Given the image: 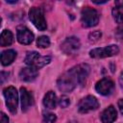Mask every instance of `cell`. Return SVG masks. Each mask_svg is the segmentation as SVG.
Here are the masks:
<instances>
[{
    "mask_svg": "<svg viewBox=\"0 0 123 123\" xmlns=\"http://www.w3.org/2000/svg\"><path fill=\"white\" fill-rule=\"evenodd\" d=\"M89 72L90 66L86 63H81L68 69L62 74L57 81L59 90L62 92H70L78 85L84 86Z\"/></svg>",
    "mask_w": 123,
    "mask_h": 123,
    "instance_id": "cell-1",
    "label": "cell"
},
{
    "mask_svg": "<svg viewBox=\"0 0 123 123\" xmlns=\"http://www.w3.org/2000/svg\"><path fill=\"white\" fill-rule=\"evenodd\" d=\"M50 62H51L50 56H41V55H39V53H37L36 51L28 52L25 57V60H24V62L28 66H32L37 69H39V68L45 66Z\"/></svg>",
    "mask_w": 123,
    "mask_h": 123,
    "instance_id": "cell-2",
    "label": "cell"
},
{
    "mask_svg": "<svg viewBox=\"0 0 123 123\" xmlns=\"http://www.w3.org/2000/svg\"><path fill=\"white\" fill-rule=\"evenodd\" d=\"M81 22L86 28L96 26L99 22V14L97 11L90 7H85L81 11Z\"/></svg>",
    "mask_w": 123,
    "mask_h": 123,
    "instance_id": "cell-3",
    "label": "cell"
},
{
    "mask_svg": "<svg viewBox=\"0 0 123 123\" xmlns=\"http://www.w3.org/2000/svg\"><path fill=\"white\" fill-rule=\"evenodd\" d=\"M29 18L37 30H39V31L46 30L47 24H46V20L44 17L43 10L41 8L32 7L29 11Z\"/></svg>",
    "mask_w": 123,
    "mask_h": 123,
    "instance_id": "cell-4",
    "label": "cell"
},
{
    "mask_svg": "<svg viewBox=\"0 0 123 123\" xmlns=\"http://www.w3.org/2000/svg\"><path fill=\"white\" fill-rule=\"evenodd\" d=\"M119 53V48L115 44H111L105 47L100 48H94L89 51V56L94 59H103L108 57L115 56Z\"/></svg>",
    "mask_w": 123,
    "mask_h": 123,
    "instance_id": "cell-5",
    "label": "cell"
},
{
    "mask_svg": "<svg viewBox=\"0 0 123 123\" xmlns=\"http://www.w3.org/2000/svg\"><path fill=\"white\" fill-rule=\"evenodd\" d=\"M3 94L6 100V105L12 113H15L18 105V94L13 86H8L3 90Z\"/></svg>",
    "mask_w": 123,
    "mask_h": 123,
    "instance_id": "cell-6",
    "label": "cell"
},
{
    "mask_svg": "<svg viewBox=\"0 0 123 123\" xmlns=\"http://www.w3.org/2000/svg\"><path fill=\"white\" fill-rule=\"evenodd\" d=\"M99 106H100V104H99L97 98L92 95H88V96H86L85 98H83L79 102L78 111L81 113H86V112L97 110L99 108Z\"/></svg>",
    "mask_w": 123,
    "mask_h": 123,
    "instance_id": "cell-7",
    "label": "cell"
},
{
    "mask_svg": "<svg viewBox=\"0 0 123 123\" xmlns=\"http://www.w3.org/2000/svg\"><path fill=\"white\" fill-rule=\"evenodd\" d=\"M81 47V42L80 39L76 37H66L63 42L61 44V49L62 51L66 54V55H74L76 52L80 49Z\"/></svg>",
    "mask_w": 123,
    "mask_h": 123,
    "instance_id": "cell-8",
    "label": "cell"
},
{
    "mask_svg": "<svg viewBox=\"0 0 123 123\" xmlns=\"http://www.w3.org/2000/svg\"><path fill=\"white\" fill-rule=\"evenodd\" d=\"M95 89L101 95H104V96L110 95L114 89V83L110 78H103L96 83Z\"/></svg>",
    "mask_w": 123,
    "mask_h": 123,
    "instance_id": "cell-9",
    "label": "cell"
},
{
    "mask_svg": "<svg viewBox=\"0 0 123 123\" xmlns=\"http://www.w3.org/2000/svg\"><path fill=\"white\" fill-rule=\"evenodd\" d=\"M34 34L25 26H19L16 32V38L21 44H31L34 40Z\"/></svg>",
    "mask_w": 123,
    "mask_h": 123,
    "instance_id": "cell-10",
    "label": "cell"
},
{
    "mask_svg": "<svg viewBox=\"0 0 123 123\" xmlns=\"http://www.w3.org/2000/svg\"><path fill=\"white\" fill-rule=\"evenodd\" d=\"M20 99L22 111H27L34 105V97L32 92L27 90L26 87H20Z\"/></svg>",
    "mask_w": 123,
    "mask_h": 123,
    "instance_id": "cell-11",
    "label": "cell"
},
{
    "mask_svg": "<svg viewBox=\"0 0 123 123\" xmlns=\"http://www.w3.org/2000/svg\"><path fill=\"white\" fill-rule=\"evenodd\" d=\"M37 75H38L37 69L32 66L24 67L19 72V78L24 82H32L37 77Z\"/></svg>",
    "mask_w": 123,
    "mask_h": 123,
    "instance_id": "cell-12",
    "label": "cell"
},
{
    "mask_svg": "<svg viewBox=\"0 0 123 123\" xmlns=\"http://www.w3.org/2000/svg\"><path fill=\"white\" fill-rule=\"evenodd\" d=\"M116 117H117V112H116L115 108L112 105L106 108L102 111L101 116H100L102 123H113Z\"/></svg>",
    "mask_w": 123,
    "mask_h": 123,
    "instance_id": "cell-13",
    "label": "cell"
},
{
    "mask_svg": "<svg viewBox=\"0 0 123 123\" xmlns=\"http://www.w3.org/2000/svg\"><path fill=\"white\" fill-rule=\"evenodd\" d=\"M112 17L116 23H123V1H115L114 7L111 11Z\"/></svg>",
    "mask_w": 123,
    "mask_h": 123,
    "instance_id": "cell-14",
    "label": "cell"
},
{
    "mask_svg": "<svg viewBox=\"0 0 123 123\" xmlns=\"http://www.w3.org/2000/svg\"><path fill=\"white\" fill-rule=\"evenodd\" d=\"M42 102H43V105H44V107H45L46 109H49V110L55 109V108H56V105H57V102H58L57 96H56L55 92L52 91V90L48 91V92L44 95Z\"/></svg>",
    "mask_w": 123,
    "mask_h": 123,
    "instance_id": "cell-15",
    "label": "cell"
},
{
    "mask_svg": "<svg viewBox=\"0 0 123 123\" xmlns=\"http://www.w3.org/2000/svg\"><path fill=\"white\" fill-rule=\"evenodd\" d=\"M16 58V52L12 49L5 50L1 53V63L4 66L10 65Z\"/></svg>",
    "mask_w": 123,
    "mask_h": 123,
    "instance_id": "cell-16",
    "label": "cell"
},
{
    "mask_svg": "<svg viewBox=\"0 0 123 123\" xmlns=\"http://www.w3.org/2000/svg\"><path fill=\"white\" fill-rule=\"evenodd\" d=\"M12 41H13V36L12 32L10 30H4L0 37V45L3 47L9 46L12 43Z\"/></svg>",
    "mask_w": 123,
    "mask_h": 123,
    "instance_id": "cell-17",
    "label": "cell"
},
{
    "mask_svg": "<svg viewBox=\"0 0 123 123\" xmlns=\"http://www.w3.org/2000/svg\"><path fill=\"white\" fill-rule=\"evenodd\" d=\"M37 45L39 48H47L50 45V39L47 36H40L37 39Z\"/></svg>",
    "mask_w": 123,
    "mask_h": 123,
    "instance_id": "cell-18",
    "label": "cell"
},
{
    "mask_svg": "<svg viewBox=\"0 0 123 123\" xmlns=\"http://www.w3.org/2000/svg\"><path fill=\"white\" fill-rule=\"evenodd\" d=\"M101 37H102L101 31H99V30L92 31V32L89 33V35H88V41H89L90 43H94V42L98 41Z\"/></svg>",
    "mask_w": 123,
    "mask_h": 123,
    "instance_id": "cell-19",
    "label": "cell"
},
{
    "mask_svg": "<svg viewBox=\"0 0 123 123\" xmlns=\"http://www.w3.org/2000/svg\"><path fill=\"white\" fill-rule=\"evenodd\" d=\"M58 103H59L60 107H62V108H67L69 106V104H70V99L66 95H62L60 97V99L58 100Z\"/></svg>",
    "mask_w": 123,
    "mask_h": 123,
    "instance_id": "cell-20",
    "label": "cell"
},
{
    "mask_svg": "<svg viewBox=\"0 0 123 123\" xmlns=\"http://www.w3.org/2000/svg\"><path fill=\"white\" fill-rule=\"evenodd\" d=\"M57 120V116L54 113L48 112L43 115V123H55Z\"/></svg>",
    "mask_w": 123,
    "mask_h": 123,
    "instance_id": "cell-21",
    "label": "cell"
},
{
    "mask_svg": "<svg viewBox=\"0 0 123 123\" xmlns=\"http://www.w3.org/2000/svg\"><path fill=\"white\" fill-rule=\"evenodd\" d=\"M115 37L118 41L123 43V27H117L115 30Z\"/></svg>",
    "mask_w": 123,
    "mask_h": 123,
    "instance_id": "cell-22",
    "label": "cell"
},
{
    "mask_svg": "<svg viewBox=\"0 0 123 123\" xmlns=\"http://www.w3.org/2000/svg\"><path fill=\"white\" fill-rule=\"evenodd\" d=\"M1 123H9V117L4 112H1Z\"/></svg>",
    "mask_w": 123,
    "mask_h": 123,
    "instance_id": "cell-23",
    "label": "cell"
},
{
    "mask_svg": "<svg viewBox=\"0 0 123 123\" xmlns=\"http://www.w3.org/2000/svg\"><path fill=\"white\" fill-rule=\"evenodd\" d=\"M117 105H118V109H119V111H120L121 114L123 115V99H119V100H118Z\"/></svg>",
    "mask_w": 123,
    "mask_h": 123,
    "instance_id": "cell-24",
    "label": "cell"
},
{
    "mask_svg": "<svg viewBox=\"0 0 123 123\" xmlns=\"http://www.w3.org/2000/svg\"><path fill=\"white\" fill-rule=\"evenodd\" d=\"M119 85L123 88V71L120 73V76H119Z\"/></svg>",
    "mask_w": 123,
    "mask_h": 123,
    "instance_id": "cell-25",
    "label": "cell"
},
{
    "mask_svg": "<svg viewBox=\"0 0 123 123\" xmlns=\"http://www.w3.org/2000/svg\"><path fill=\"white\" fill-rule=\"evenodd\" d=\"M93 3H95V4H98V5H100V4H105V3H107V1H92Z\"/></svg>",
    "mask_w": 123,
    "mask_h": 123,
    "instance_id": "cell-26",
    "label": "cell"
}]
</instances>
